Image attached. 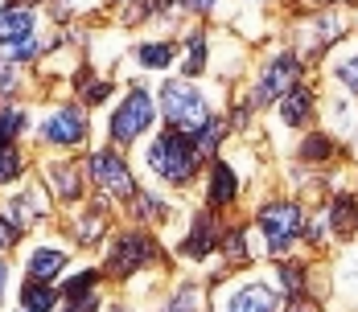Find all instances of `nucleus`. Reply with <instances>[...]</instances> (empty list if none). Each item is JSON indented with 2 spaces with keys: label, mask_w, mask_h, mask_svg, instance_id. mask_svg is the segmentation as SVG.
I'll list each match as a JSON object with an SVG mask.
<instances>
[{
  "label": "nucleus",
  "mask_w": 358,
  "mask_h": 312,
  "mask_svg": "<svg viewBox=\"0 0 358 312\" xmlns=\"http://www.w3.org/2000/svg\"><path fill=\"white\" fill-rule=\"evenodd\" d=\"M50 177L58 181V198L78 202V193H83V189H78V173H74L71 165H54V169H50Z\"/></svg>",
  "instance_id": "nucleus-18"
},
{
  "label": "nucleus",
  "mask_w": 358,
  "mask_h": 312,
  "mask_svg": "<svg viewBox=\"0 0 358 312\" xmlns=\"http://www.w3.org/2000/svg\"><path fill=\"white\" fill-rule=\"evenodd\" d=\"M288 312H313V309H309V304H292Z\"/></svg>",
  "instance_id": "nucleus-36"
},
{
  "label": "nucleus",
  "mask_w": 358,
  "mask_h": 312,
  "mask_svg": "<svg viewBox=\"0 0 358 312\" xmlns=\"http://www.w3.org/2000/svg\"><path fill=\"white\" fill-rule=\"evenodd\" d=\"M95 272H83V276H74L71 283H66V300H78V296H91V283H95Z\"/></svg>",
  "instance_id": "nucleus-26"
},
{
  "label": "nucleus",
  "mask_w": 358,
  "mask_h": 312,
  "mask_svg": "<svg viewBox=\"0 0 358 312\" xmlns=\"http://www.w3.org/2000/svg\"><path fill=\"white\" fill-rule=\"evenodd\" d=\"M210 246H215V222H210V214H198V222H194V235L185 239V246H181V251H185L189 259H202Z\"/></svg>",
  "instance_id": "nucleus-12"
},
{
  "label": "nucleus",
  "mask_w": 358,
  "mask_h": 312,
  "mask_svg": "<svg viewBox=\"0 0 358 312\" xmlns=\"http://www.w3.org/2000/svg\"><path fill=\"white\" fill-rule=\"evenodd\" d=\"M309 161H325L329 152H334V140H325V136H309L305 140V148H301Z\"/></svg>",
  "instance_id": "nucleus-23"
},
{
  "label": "nucleus",
  "mask_w": 358,
  "mask_h": 312,
  "mask_svg": "<svg viewBox=\"0 0 358 312\" xmlns=\"http://www.w3.org/2000/svg\"><path fill=\"white\" fill-rule=\"evenodd\" d=\"M41 136L50 140V144H83V136H87V119H83L78 107H62V111H54V115L45 119Z\"/></svg>",
  "instance_id": "nucleus-8"
},
{
  "label": "nucleus",
  "mask_w": 358,
  "mask_h": 312,
  "mask_svg": "<svg viewBox=\"0 0 358 312\" xmlns=\"http://www.w3.org/2000/svg\"><path fill=\"white\" fill-rule=\"evenodd\" d=\"M91 309H99V296H95V292H91V296H78V300L66 304V312H91Z\"/></svg>",
  "instance_id": "nucleus-28"
},
{
  "label": "nucleus",
  "mask_w": 358,
  "mask_h": 312,
  "mask_svg": "<svg viewBox=\"0 0 358 312\" xmlns=\"http://www.w3.org/2000/svg\"><path fill=\"white\" fill-rule=\"evenodd\" d=\"M206 66V41L202 37H189V62H185V74H198Z\"/></svg>",
  "instance_id": "nucleus-24"
},
{
  "label": "nucleus",
  "mask_w": 358,
  "mask_h": 312,
  "mask_svg": "<svg viewBox=\"0 0 358 312\" xmlns=\"http://www.w3.org/2000/svg\"><path fill=\"white\" fill-rule=\"evenodd\" d=\"M152 99H148V91L144 87H132V95L120 103V111L111 115V136L120 140V144H132V140H141L148 128H152Z\"/></svg>",
  "instance_id": "nucleus-4"
},
{
  "label": "nucleus",
  "mask_w": 358,
  "mask_h": 312,
  "mask_svg": "<svg viewBox=\"0 0 358 312\" xmlns=\"http://www.w3.org/2000/svg\"><path fill=\"white\" fill-rule=\"evenodd\" d=\"M41 214H45V202H41V193H34V189L21 193V198L8 206V218H13V222H37Z\"/></svg>",
  "instance_id": "nucleus-16"
},
{
  "label": "nucleus",
  "mask_w": 358,
  "mask_h": 312,
  "mask_svg": "<svg viewBox=\"0 0 358 312\" xmlns=\"http://www.w3.org/2000/svg\"><path fill=\"white\" fill-rule=\"evenodd\" d=\"M161 111H165V124L173 132H185V136H198L210 119L198 87H189V82H165L161 87Z\"/></svg>",
  "instance_id": "nucleus-2"
},
{
  "label": "nucleus",
  "mask_w": 358,
  "mask_h": 312,
  "mask_svg": "<svg viewBox=\"0 0 358 312\" xmlns=\"http://www.w3.org/2000/svg\"><path fill=\"white\" fill-rule=\"evenodd\" d=\"M25 128V115L21 111H0V148H8V140Z\"/></svg>",
  "instance_id": "nucleus-20"
},
{
  "label": "nucleus",
  "mask_w": 358,
  "mask_h": 312,
  "mask_svg": "<svg viewBox=\"0 0 358 312\" xmlns=\"http://www.w3.org/2000/svg\"><path fill=\"white\" fill-rule=\"evenodd\" d=\"M181 4H185V8H198V13H206V8H210L215 0H181Z\"/></svg>",
  "instance_id": "nucleus-34"
},
{
  "label": "nucleus",
  "mask_w": 358,
  "mask_h": 312,
  "mask_svg": "<svg viewBox=\"0 0 358 312\" xmlns=\"http://www.w3.org/2000/svg\"><path fill=\"white\" fill-rule=\"evenodd\" d=\"M108 95H111V87H108V82H103V78L87 87V99H91V103H99V99H108Z\"/></svg>",
  "instance_id": "nucleus-31"
},
{
  "label": "nucleus",
  "mask_w": 358,
  "mask_h": 312,
  "mask_svg": "<svg viewBox=\"0 0 358 312\" xmlns=\"http://www.w3.org/2000/svg\"><path fill=\"white\" fill-rule=\"evenodd\" d=\"M13 243H17V226L8 218H0V251H8Z\"/></svg>",
  "instance_id": "nucleus-29"
},
{
  "label": "nucleus",
  "mask_w": 358,
  "mask_h": 312,
  "mask_svg": "<svg viewBox=\"0 0 358 312\" xmlns=\"http://www.w3.org/2000/svg\"><path fill=\"white\" fill-rule=\"evenodd\" d=\"M62 267H66V251H58V246H41L29 255V279H37V283L54 279Z\"/></svg>",
  "instance_id": "nucleus-10"
},
{
  "label": "nucleus",
  "mask_w": 358,
  "mask_h": 312,
  "mask_svg": "<svg viewBox=\"0 0 358 312\" xmlns=\"http://www.w3.org/2000/svg\"><path fill=\"white\" fill-rule=\"evenodd\" d=\"M21 312H25V309H21Z\"/></svg>",
  "instance_id": "nucleus-38"
},
{
  "label": "nucleus",
  "mask_w": 358,
  "mask_h": 312,
  "mask_svg": "<svg viewBox=\"0 0 358 312\" xmlns=\"http://www.w3.org/2000/svg\"><path fill=\"white\" fill-rule=\"evenodd\" d=\"M301 226H305V218H301V209L292 202H272V206L259 209V230H264L272 255H285L292 246V239L301 235Z\"/></svg>",
  "instance_id": "nucleus-3"
},
{
  "label": "nucleus",
  "mask_w": 358,
  "mask_h": 312,
  "mask_svg": "<svg viewBox=\"0 0 358 312\" xmlns=\"http://www.w3.org/2000/svg\"><path fill=\"white\" fill-rule=\"evenodd\" d=\"M198 304H202V296H198V288H181L178 296L165 304V312H198Z\"/></svg>",
  "instance_id": "nucleus-21"
},
{
  "label": "nucleus",
  "mask_w": 358,
  "mask_h": 312,
  "mask_svg": "<svg viewBox=\"0 0 358 312\" xmlns=\"http://www.w3.org/2000/svg\"><path fill=\"white\" fill-rule=\"evenodd\" d=\"M29 34H34V13L29 8L13 4V8L0 13V41H21V37H29Z\"/></svg>",
  "instance_id": "nucleus-11"
},
{
  "label": "nucleus",
  "mask_w": 358,
  "mask_h": 312,
  "mask_svg": "<svg viewBox=\"0 0 358 312\" xmlns=\"http://www.w3.org/2000/svg\"><path fill=\"white\" fill-rule=\"evenodd\" d=\"M355 218H358V209H355L350 198H338V202H334V230H342V235H346V230L355 226Z\"/></svg>",
  "instance_id": "nucleus-19"
},
{
  "label": "nucleus",
  "mask_w": 358,
  "mask_h": 312,
  "mask_svg": "<svg viewBox=\"0 0 358 312\" xmlns=\"http://www.w3.org/2000/svg\"><path fill=\"white\" fill-rule=\"evenodd\" d=\"M4 279H8V267H4V259H0V300H4Z\"/></svg>",
  "instance_id": "nucleus-35"
},
{
  "label": "nucleus",
  "mask_w": 358,
  "mask_h": 312,
  "mask_svg": "<svg viewBox=\"0 0 358 312\" xmlns=\"http://www.w3.org/2000/svg\"><path fill=\"white\" fill-rule=\"evenodd\" d=\"M91 173H95V181H99L108 193H120V198H132V193H136L132 169H128V165H124V156H120V152H111V148H103V152H95V156H91Z\"/></svg>",
  "instance_id": "nucleus-6"
},
{
  "label": "nucleus",
  "mask_w": 358,
  "mask_h": 312,
  "mask_svg": "<svg viewBox=\"0 0 358 312\" xmlns=\"http://www.w3.org/2000/svg\"><path fill=\"white\" fill-rule=\"evenodd\" d=\"M227 255H235V259H243V235L235 230L231 239H227Z\"/></svg>",
  "instance_id": "nucleus-32"
},
{
  "label": "nucleus",
  "mask_w": 358,
  "mask_h": 312,
  "mask_svg": "<svg viewBox=\"0 0 358 312\" xmlns=\"http://www.w3.org/2000/svg\"><path fill=\"white\" fill-rule=\"evenodd\" d=\"M198 161H202V152H198V144L194 136H185V132H161V136L152 140V148H148V165H152V173L165 177L169 185H189L194 181V169H198Z\"/></svg>",
  "instance_id": "nucleus-1"
},
{
  "label": "nucleus",
  "mask_w": 358,
  "mask_h": 312,
  "mask_svg": "<svg viewBox=\"0 0 358 312\" xmlns=\"http://www.w3.org/2000/svg\"><path fill=\"white\" fill-rule=\"evenodd\" d=\"M74 230H78V239H83V243H95V239L103 235V214H87Z\"/></svg>",
  "instance_id": "nucleus-22"
},
{
  "label": "nucleus",
  "mask_w": 358,
  "mask_h": 312,
  "mask_svg": "<svg viewBox=\"0 0 358 312\" xmlns=\"http://www.w3.org/2000/svg\"><path fill=\"white\" fill-rule=\"evenodd\" d=\"M235 198V173L227 161H215V173H210V206H231Z\"/></svg>",
  "instance_id": "nucleus-13"
},
{
  "label": "nucleus",
  "mask_w": 358,
  "mask_h": 312,
  "mask_svg": "<svg viewBox=\"0 0 358 312\" xmlns=\"http://www.w3.org/2000/svg\"><path fill=\"white\" fill-rule=\"evenodd\" d=\"M309 111H313V95H309L305 87H292V91L285 95V103H280L285 124H305V119H309Z\"/></svg>",
  "instance_id": "nucleus-14"
},
{
  "label": "nucleus",
  "mask_w": 358,
  "mask_h": 312,
  "mask_svg": "<svg viewBox=\"0 0 358 312\" xmlns=\"http://www.w3.org/2000/svg\"><path fill=\"white\" fill-rule=\"evenodd\" d=\"M338 78H342L350 91H358V54L355 58H346V62H338Z\"/></svg>",
  "instance_id": "nucleus-27"
},
{
  "label": "nucleus",
  "mask_w": 358,
  "mask_h": 312,
  "mask_svg": "<svg viewBox=\"0 0 358 312\" xmlns=\"http://www.w3.org/2000/svg\"><path fill=\"white\" fill-rule=\"evenodd\" d=\"M296 78H301V62L292 58V54H280L272 66L259 74V87H255V103H272V99H280L288 95L292 87H296Z\"/></svg>",
  "instance_id": "nucleus-5"
},
{
  "label": "nucleus",
  "mask_w": 358,
  "mask_h": 312,
  "mask_svg": "<svg viewBox=\"0 0 358 312\" xmlns=\"http://www.w3.org/2000/svg\"><path fill=\"white\" fill-rule=\"evenodd\" d=\"M148 259H157V243H152L148 235H124V239L115 243V251H111L108 272L124 279V276H132L136 267H144Z\"/></svg>",
  "instance_id": "nucleus-7"
},
{
  "label": "nucleus",
  "mask_w": 358,
  "mask_h": 312,
  "mask_svg": "<svg viewBox=\"0 0 358 312\" xmlns=\"http://www.w3.org/2000/svg\"><path fill=\"white\" fill-rule=\"evenodd\" d=\"M115 312H124V309H115Z\"/></svg>",
  "instance_id": "nucleus-37"
},
{
  "label": "nucleus",
  "mask_w": 358,
  "mask_h": 312,
  "mask_svg": "<svg viewBox=\"0 0 358 312\" xmlns=\"http://www.w3.org/2000/svg\"><path fill=\"white\" fill-rule=\"evenodd\" d=\"M37 54V37H21V41H17V50H13V58H21V62H25V58H34Z\"/></svg>",
  "instance_id": "nucleus-30"
},
{
  "label": "nucleus",
  "mask_w": 358,
  "mask_h": 312,
  "mask_svg": "<svg viewBox=\"0 0 358 312\" xmlns=\"http://www.w3.org/2000/svg\"><path fill=\"white\" fill-rule=\"evenodd\" d=\"M141 66H148V70H165L169 62H173V45L169 41H148V45H141Z\"/></svg>",
  "instance_id": "nucleus-17"
},
{
  "label": "nucleus",
  "mask_w": 358,
  "mask_h": 312,
  "mask_svg": "<svg viewBox=\"0 0 358 312\" xmlns=\"http://www.w3.org/2000/svg\"><path fill=\"white\" fill-rule=\"evenodd\" d=\"M58 304V296L45 288V283H37V279H29L25 288H21V309L25 312H50Z\"/></svg>",
  "instance_id": "nucleus-15"
},
{
  "label": "nucleus",
  "mask_w": 358,
  "mask_h": 312,
  "mask_svg": "<svg viewBox=\"0 0 358 312\" xmlns=\"http://www.w3.org/2000/svg\"><path fill=\"white\" fill-rule=\"evenodd\" d=\"M17 173H21V156H17L13 148H0V185L13 181Z\"/></svg>",
  "instance_id": "nucleus-25"
},
{
  "label": "nucleus",
  "mask_w": 358,
  "mask_h": 312,
  "mask_svg": "<svg viewBox=\"0 0 358 312\" xmlns=\"http://www.w3.org/2000/svg\"><path fill=\"white\" fill-rule=\"evenodd\" d=\"M301 279H305V272H301V267H296V272H292V267H285V283L292 288V292L301 288Z\"/></svg>",
  "instance_id": "nucleus-33"
},
{
  "label": "nucleus",
  "mask_w": 358,
  "mask_h": 312,
  "mask_svg": "<svg viewBox=\"0 0 358 312\" xmlns=\"http://www.w3.org/2000/svg\"><path fill=\"white\" fill-rule=\"evenodd\" d=\"M222 312H276V292L268 283H243L239 292L227 296Z\"/></svg>",
  "instance_id": "nucleus-9"
}]
</instances>
